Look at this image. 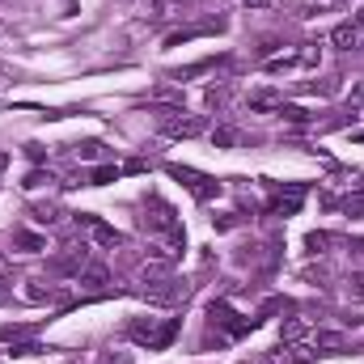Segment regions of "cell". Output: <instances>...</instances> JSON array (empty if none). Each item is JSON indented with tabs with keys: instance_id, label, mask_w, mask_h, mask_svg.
<instances>
[{
	"instance_id": "cell-1",
	"label": "cell",
	"mask_w": 364,
	"mask_h": 364,
	"mask_svg": "<svg viewBox=\"0 0 364 364\" xmlns=\"http://www.w3.org/2000/svg\"><path fill=\"white\" fill-rule=\"evenodd\" d=\"M174 335H178V318H166L161 326H157L153 318H149V322H132V339L144 343V347H166Z\"/></svg>"
},
{
	"instance_id": "cell-2",
	"label": "cell",
	"mask_w": 364,
	"mask_h": 364,
	"mask_svg": "<svg viewBox=\"0 0 364 364\" xmlns=\"http://www.w3.org/2000/svg\"><path fill=\"white\" fill-rule=\"evenodd\" d=\"M170 174H174V178H178V182H182V187H187V191H191L195 199H199V203H208V199H212V195L220 191V182H216V178H208V174H199V170H187V166H170Z\"/></svg>"
},
{
	"instance_id": "cell-3",
	"label": "cell",
	"mask_w": 364,
	"mask_h": 364,
	"mask_svg": "<svg viewBox=\"0 0 364 364\" xmlns=\"http://www.w3.org/2000/svg\"><path fill=\"white\" fill-rule=\"evenodd\" d=\"M76 220H81V229L97 241V246H123V233H114V229H110V224H102L97 216H85V212H81Z\"/></svg>"
},
{
	"instance_id": "cell-4",
	"label": "cell",
	"mask_w": 364,
	"mask_h": 364,
	"mask_svg": "<svg viewBox=\"0 0 364 364\" xmlns=\"http://www.w3.org/2000/svg\"><path fill=\"white\" fill-rule=\"evenodd\" d=\"M76 280H81V284H85V288H106V284H110V271H106V267H102V263H85V267H81V276H76Z\"/></svg>"
},
{
	"instance_id": "cell-5",
	"label": "cell",
	"mask_w": 364,
	"mask_h": 364,
	"mask_svg": "<svg viewBox=\"0 0 364 364\" xmlns=\"http://www.w3.org/2000/svg\"><path fill=\"white\" fill-rule=\"evenodd\" d=\"M330 43H335V47H343V51H351V47L360 43V26H351V22H343V26H335V34H330Z\"/></svg>"
},
{
	"instance_id": "cell-6",
	"label": "cell",
	"mask_w": 364,
	"mask_h": 364,
	"mask_svg": "<svg viewBox=\"0 0 364 364\" xmlns=\"http://www.w3.org/2000/svg\"><path fill=\"white\" fill-rule=\"evenodd\" d=\"M280 335H284V343H301V339L309 335V318H288V322L280 326Z\"/></svg>"
},
{
	"instance_id": "cell-7",
	"label": "cell",
	"mask_w": 364,
	"mask_h": 364,
	"mask_svg": "<svg viewBox=\"0 0 364 364\" xmlns=\"http://www.w3.org/2000/svg\"><path fill=\"white\" fill-rule=\"evenodd\" d=\"M314 343H318L322 351H335V347H343V335H339V330H318Z\"/></svg>"
},
{
	"instance_id": "cell-8",
	"label": "cell",
	"mask_w": 364,
	"mask_h": 364,
	"mask_svg": "<svg viewBox=\"0 0 364 364\" xmlns=\"http://www.w3.org/2000/svg\"><path fill=\"white\" fill-rule=\"evenodd\" d=\"M174 5H178V0H144L149 18H170V13H174Z\"/></svg>"
},
{
	"instance_id": "cell-9",
	"label": "cell",
	"mask_w": 364,
	"mask_h": 364,
	"mask_svg": "<svg viewBox=\"0 0 364 364\" xmlns=\"http://www.w3.org/2000/svg\"><path fill=\"white\" fill-rule=\"evenodd\" d=\"M13 241H18L22 250H43V237H39V233H18Z\"/></svg>"
},
{
	"instance_id": "cell-10",
	"label": "cell",
	"mask_w": 364,
	"mask_h": 364,
	"mask_svg": "<svg viewBox=\"0 0 364 364\" xmlns=\"http://www.w3.org/2000/svg\"><path fill=\"white\" fill-rule=\"evenodd\" d=\"M305 246H309L314 255H322V250L330 246V233H309V237H305Z\"/></svg>"
},
{
	"instance_id": "cell-11",
	"label": "cell",
	"mask_w": 364,
	"mask_h": 364,
	"mask_svg": "<svg viewBox=\"0 0 364 364\" xmlns=\"http://www.w3.org/2000/svg\"><path fill=\"white\" fill-rule=\"evenodd\" d=\"M250 106H255V110H271V106H280V97H276V93H255Z\"/></svg>"
},
{
	"instance_id": "cell-12",
	"label": "cell",
	"mask_w": 364,
	"mask_h": 364,
	"mask_svg": "<svg viewBox=\"0 0 364 364\" xmlns=\"http://www.w3.org/2000/svg\"><path fill=\"white\" fill-rule=\"evenodd\" d=\"M280 114L288 119V123H305V119H309V114H305L301 106H284V102H280Z\"/></svg>"
},
{
	"instance_id": "cell-13",
	"label": "cell",
	"mask_w": 364,
	"mask_h": 364,
	"mask_svg": "<svg viewBox=\"0 0 364 364\" xmlns=\"http://www.w3.org/2000/svg\"><path fill=\"white\" fill-rule=\"evenodd\" d=\"M76 153H81L85 161H97V157H102V144H93V140H89V144H76Z\"/></svg>"
},
{
	"instance_id": "cell-14",
	"label": "cell",
	"mask_w": 364,
	"mask_h": 364,
	"mask_svg": "<svg viewBox=\"0 0 364 364\" xmlns=\"http://www.w3.org/2000/svg\"><path fill=\"white\" fill-rule=\"evenodd\" d=\"M110 178H119V170H110V166L93 170V187H102V182H110Z\"/></svg>"
},
{
	"instance_id": "cell-15",
	"label": "cell",
	"mask_w": 364,
	"mask_h": 364,
	"mask_svg": "<svg viewBox=\"0 0 364 364\" xmlns=\"http://www.w3.org/2000/svg\"><path fill=\"white\" fill-rule=\"evenodd\" d=\"M34 220H39V224H51V220H55V208H34Z\"/></svg>"
},
{
	"instance_id": "cell-16",
	"label": "cell",
	"mask_w": 364,
	"mask_h": 364,
	"mask_svg": "<svg viewBox=\"0 0 364 364\" xmlns=\"http://www.w3.org/2000/svg\"><path fill=\"white\" fill-rule=\"evenodd\" d=\"M351 297H356V301H364V271L351 280Z\"/></svg>"
},
{
	"instance_id": "cell-17",
	"label": "cell",
	"mask_w": 364,
	"mask_h": 364,
	"mask_svg": "<svg viewBox=\"0 0 364 364\" xmlns=\"http://www.w3.org/2000/svg\"><path fill=\"white\" fill-rule=\"evenodd\" d=\"M241 5H246V9H267L271 0H241Z\"/></svg>"
},
{
	"instance_id": "cell-18",
	"label": "cell",
	"mask_w": 364,
	"mask_h": 364,
	"mask_svg": "<svg viewBox=\"0 0 364 364\" xmlns=\"http://www.w3.org/2000/svg\"><path fill=\"white\" fill-rule=\"evenodd\" d=\"M5 271H13V259H9V255H0V276H5Z\"/></svg>"
},
{
	"instance_id": "cell-19",
	"label": "cell",
	"mask_w": 364,
	"mask_h": 364,
	"mask_svg": "<svg viewBox=\"0 0 364 364\" xmlns=\"http://www.w3.org/2000/svg\"><path fill=\"white\" fill-rule=\"evenodd\" d=\"M351 26H364V9H360V13H356V22H351Z\"/></svg>"
},
{
	"instance_id": "cell-20",
	"label": "cell",
	"mask_w": 364,
	"mask_h": 364,
	"mask_svg": "<svg viewBox=\"0 0 364 364\" xmlns=\"http://www.w3.org/2000/svg\"><path fill=\"white\" fill-rule=\"evenodd\" d=\"M5 297H9V288H5V280H0V301H5Z\"/></svg>"
},
{
	"instance_id": "cell-21",
	"label": "cell",
	"mask_w": 364,
	"mask_h": 364,
	"mask_svg": "<svg viewBox=\"0 0 364 364\" xmlns=\"http://www.w3.org/2000/svg\"><path fill=\"white\" fill-rule=\"evenodd\" d=\"M0 5H5V0H0Z\"/></svg>"
}]
</instances>
